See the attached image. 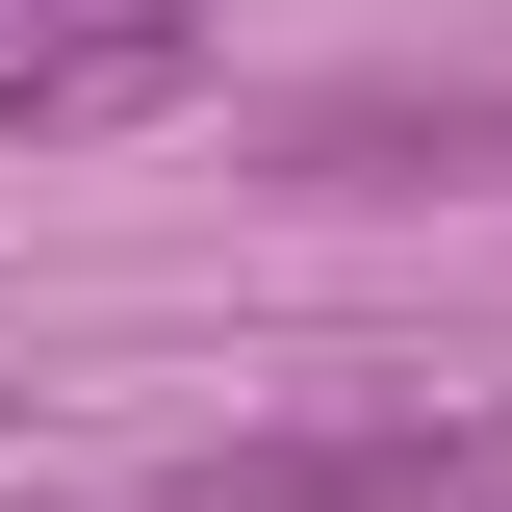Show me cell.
I'll use <instances>...</instances> for the list:
<instances>
[{
	"instance_id": "obj_3",
	"label": "cell",
	"mask_w": 512,
	"mask_h": 512,
	"mask_svg": "<svg viewBox=\"0 0 512 512\" xmlns=\"http://www.w3.org/2000/svg\"><path fill=\"white\" fill-rule=\"evenodd\" d=\"M282 180H512V77H333L308 128H282Z\"/></svg>"
},
{
	"instance_id": "obj_1",
	"label": "cell",
	"mask_w": 512,
	"mask_h": 512,
	"mask_svg": "<svg viewBox=\"0 0 512 512\" xmlns=\"http://www.w3.org/2000/svg\"><path fill=\"white\" fill-rule=\"evenodd\" d=\"M512 410H436V384H359V410H256V436L180 461V512H487Z\"/></svg>"
},
{
	"instance_id": "obj_2",
	"label": "cell",
	"mask_w": 512,
	"mask_h": 512,
	"mask_svg": "<svg viewBox=\"0 0 512 512\" xmlns=\"http://www.w3.org/2000/svg\"><path fill=\"white\" fill-rule=\"evenodd\" d=\"M154 103H205V0H26V26H0V154L154 128Z\"/></svg>"
}]
</instances>
